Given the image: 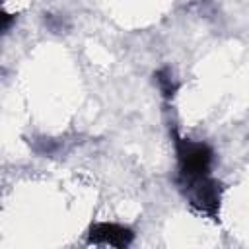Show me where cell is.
Masks as SVG:
<instances>
[{"mask_svg":"<svg viewBox=\"0 0 249 249\" xmlns=\"http://www.w3.org/2000/svg\"><path fill=\"white\" fill-rule=\"evenodd\" d=\"M171 138H173V150H175V160H177L175 185L212 175L214 150L206 142L185 138L175 128L171 130Z\"/></svg>","mask_w":249,"mask_h":249,"instance_id":"1","label":"cell"},{"mask_svg":"<svg viewBox=\"0 0 249 249\" xmlns=\"http://www.w3.org/2000/svg\"><path fill=\"white\" fill-rule=\"evenodd\" d=\"M154 82H156V86H158V89L161 91V95L165 97V99H171L173 95H175V91L179 89V82L173 78V72H171V68H160L156 74H154Z\"/></svg>","mask_w":249,"mask_h":249,"instance_id":"4","label":"cell"},{"mask_svg":"<svg viewBox=\"0 0 249 249\" xmlns=\"http://www.w3.org/2000/svg\"><path fill=\"white\" fill-rule=\"evenodd\" d=\"M88 243L103 247H128L134 241V230L117 222H93L88 228Z\"/></svg>","mask_w":249,"mask_h":249,"instance_id":"3","label":"cell"},{"mask_svg":"<svg viewBox=\"0 0 249 249\" xmlns=\"http://www.w3.org/2000/svg\"><path fill=\"white\" fill-rule=\"evenodd\" d=\"M177 189L181 191V195L185 196L187 204L196 214L212 218V220H216L220 216V204H222L224 187L216 177H212V175L198 177V179H193V181L177 185Z\"/></svg>","mask_w":249,"mask_h":249,"instance_id":"2","label":"cell"}]
</instances>
